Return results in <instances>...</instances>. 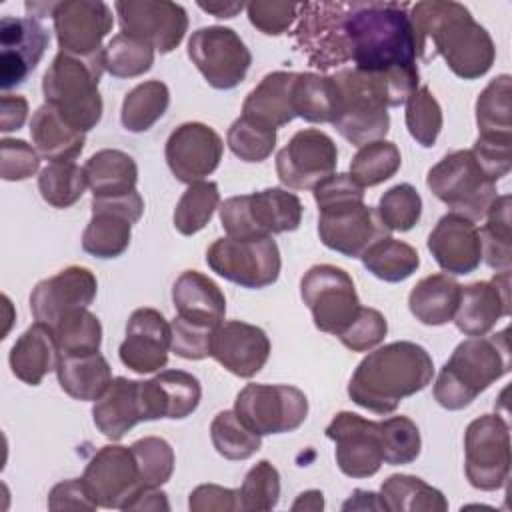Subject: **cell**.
Returning <instances> with one entry per match:
<instances>
[{
    "instance_id": "obj_1",
    "label": "cell",
    "mask_w": 512,
    "mask_h": 512,
    "mask_svg": "<svg viewBox=\"0 0 512 512\" xmlns=\"http://www.w3.org/2000/svg\"><path fill=\"white\" fill-rule=\"evenodd\" d=\"M400 2H304L294 42L320 72L344 64L366 74L420 76L416 40Z\"/></svg>"
},
{
    "instance_id": "obj_2",
    "label": "cell",
    "mask_w": 512,
    "mask_h": 512,
    "mask_svg": "<svg viewBox=\"0 0 512 512\" xmlns=\"http://www.w3.org/2000/svg\"><path fill=\"white\" fill-rule=\"evenodd\" d=\"M408 16L420 60L428 62L442 56L446 66L464 80H476L492 68L494 42L464 4L452 0L416 2L410 4Z\"/></svg>"
},
{
    "instance_id": "obj_3",
    "label": "cell",
    "mask_w": 512,
    "mask_h": 512,
    "mask_svg": "<svg viewBox=\"0 0 512 512\" xmlns=\"http://www.w3.org/2000/svg\"><path fill=\"white\" fill-rule=\"evenodd\" d=\"M434 376L432 356L424 346L408 340L384 344L356 366L348 396L374 414H390L398 404L424 390Z\"/></svg>"
},
{
    "instance_id": "obj_4",
    "label": "cell",
    "mask_w": 512,
    "mask_h": 512,
    "mask_svg": "<svg viewBox=\"0 0 512 512\" xmlns=\"http://www.w3.org/2000/svg\"><path fill=\"white\" fill-rule=\"evenodd\" d=\"M318 236L342 256L360 258L374 242L390 236L376 210L364 204V188L350 174H332L314 186Z\"/></svg>"
},
{
    "instance_id": "obj_5",
    "label": "cell",
    "mask_w": 512,
    "mask_h": 512,
    "mask_svg": "<svg viewBox=\"0 0 512 512\" xmlns=\"http://www.w3.org/2000/svg\"><path fill=\"white\" fill-rule=\"evenodd\" d=\"M510 372L508 330L462 340L434 382V400L446 410L470 406L480 392Z\"/></svg>"
},
{
    "instance_id": "obj_6",
    "label": "cell",
    "mask_w": 512,
    "mask_h": 512,
    "mask_svg": "<svg viewBox=\"0 0 512 512\" xmlns=\"http://www.w3.org/2000/svg\"><path fill=\"white\" fill-rule=\"evenodd\" d=\"M102 50L92 56L58 52L42 78L46 104L80 132L92 130L102 118L104 104L98 92L100 78L106 72Z\"/></svg>"
},
{
    "instance_id": "obj_7",
    "label": "cell",
    "mask_w": 512,
    "mask_h": 512,
    "mask_svg": "<svg viewBox=\"0 0 512 512\" xmlns=\"http://www.w3.org/2000/svg\"><path fill=\"white\" fill-rule=\"evenodd\" d=\"M220 222L234 240H260L298 230L302 202L284 188H266L252 194L226 198L220 206Z\"/></svg>"
},
{
    "instance_id": "obj_8",
    "label": "cell",
    "mask_w": 512,
    "mask_h": 512,
    "mask_svg": "<svg viewBox=\"0 0 512 512\" xmlns=\"http://www.w3.org/2000/svg\"><path fill=\"white\" fill-rule=\"evenodd\" d=\"M426 186L450 212L482 220L494 202L496 182L472 150H454L428 170Z\"/></svg>"
},
{
    "instance_id": "obj_9",
    "label": "cell",
    "mask_w": 512,
    "mask_h": 512,
    "mask_svg": "<svg viewBox=\"0 0 512 512\" xmlns=\"http://www.w3.org/2000/svg\"><path fill=\"white\" fill-rule=\"evenodd\" d=\"M234 412L258 436L284 434L304 424L308 398L288 384H246L234 400Z\"/></svg>"
},
{
    "instance_id": "obj_10",
    "label": "cell",
    "mask_w": 512,
    "mask_h": 512,
    "mask_svg": "<svg viewBox=\"0 0 512 512\" xmlns=\"http://www.w3.org/2000/svg\"><path fill=\"white\" fill-rule=\"evenodd\" d=\"M300 296L320 332L338 336L360 312L350 274L332 264H316L300 280Z\"/></svg>"
},
{
    "instance_id": "obj_11",
    "label": "cell",
    "mask_w": 512,
    "mask_h": 512,
    "mask_svg": "<svg viewBox=\"0 0 512 512\" xmlns=\"http://www.w3.org/2000/svg\"><path fill=\"white\" fill-rule=\"evenodd\" d=\"M206 264L212 272L242 288H266L280 276L282 260L272 236L260 240L218 238L206 250Z\"/></svg>"
},
{
    "instance_id": "obj_12",
    "label": "cell",
    "mask_w": 512,
    "mask_h": 512,
    "mask_svg": "<svg viewBox=\"0 0 512 512\" xmlns=\"http://www.w3.org/2000/svg\"><path fill=\"white\" fill-rule=\"evenodd\" d=\"M464 468L470 486L492 492L510 474V428L500 414L472 420L464 432Z\"/></svg>"
},
{
    "instance_id": "obj_13",
    "label": "cell",
    "mask_w": 512,
    "mask_h": 512,
    "mask_svg": "<svg viewBox=\"0 0 512 512\" xmlns=\"http://www.w3.org/2000/svg\"><path fill=\"white\" fill-rule=\"evenodd\" d=\"M188 58L216 90L236 88L252 64V54L244 40L226 26H204L192 32Z\"/></svg>"
},
{
    "instance_id": "obj_14",
    "label": "cell",
    "mask_w": 512,
    "mask_h": 512,
    "mask_svg": "<svg viewBox=\"0 0 512 512\" xmlns=\"http://www.w3.org/2000/svg\"><path fill=\"white\" fill-rule=\"evenodd\" d=\"M92 218L82 234V250L94 258H118L130 246L132 224L144 212L138 190L110 198H92Z\"/></svg>"
},
{
    "instance_id": "obj_15",
    "label": "cell",
    "mask_w": 512,
    "mask_h": 512,
    "mask_svg": "<svg viewBox=\"0 0 512 512\" xmlns=\"http://www.w3.org/2000/svg\"><path fill=\"white\" fill-rule=\"evenodd\" d=\"M338 148L334 140L316 128L298 130L276 154L278 180L290 190H314L334 174Z\"/></svg>"
},
{
    "instance_id": "obj_16",
    "label": "cell",
    "mask_w": 512,
    "mask_h": 512,
    "mask_svg": "<svg viewBox=\"0 0 512 512\" xmlns=\"http://www.w3.org/2000/svg\"><path fill=\"white\" fill-rule=\"evenodd\" d=\"M120 30L160 54L172 52L186 36V10L168 0H120L114 4Z\"/></svg>"
},
{
    "instance_id": "obj_17",
    "label": "cell",
    "mask_w": 512,
    "mask_h": 512,
    "mask_svg": "<svg viewBox=\"0 0 512 512\" xmlns=\"http://www.w3.org/2000/svg\"><path fill=\"white\" fill-rule=\"evenodd\" d=\"M82 480L92 500L102 508L126 510L142 490L136 456L132 448L120 444L102 446L86 464Z\"/></svg>"
},
{
    "instance_id": "obj_18",
    "label": "cell",
    "mask_w": 512,
    "mask_h": 512,
    "mask_svg": "<svg viewBox=\"0 0 512 512\" xmlns=\"http://www.w3.org/2000/svg\"><path fill=\"white\" fill-rule=\"evenodd\" d=\"M50 18L60 52L72 56L98 54L114 26L112 8L100 0L54 2Z\"/></svg>"
},
{
    "instance_id": "obj_19",
    "label": "cell",
    "mask_w": 512,
    "mask_h": 512,
    "mask_svg": "<svg viewBox=\"0 0 512 512\" xmlns=\"http://www.w3.org/2000/svg\"><path fill=\"white\" fill-rule=\"evenodd\" d=\"M326 438L336 444V464L350 478L374 476L382 462L380 426L354 412H338L324 430Z\"/></svg>"
},
{
    "instance_id": "obj_20",
    "label": "cell",
    "mask_w": 512,
    "mask_h": 512,
    "mask_svg": "<svg viewBox=\"0 0 512 512\" xmlns=\"http://www.w3.org/2000/svg\"><path fill=\"white\" fill-rule=\"evenodd\" d=\"M50 44V32L32 16L0 20V86L4 94L26 82Z\"/></svg>"
},
{
    "instance_id": "obj_21",
    "label": "cell",
    "mask_w": 512,
    "mask_h": 512,
    "mask_svg": "<svg viewBox=\"0 0 512 512\" xmlns=\"http://www.w3.org/2000/svg\"><path fill=\"white\" fill-rule=\"evenodd\" d=\"M224 144L214 128L202 122H184L166 140L164 156L170 172L184 184L210 176L222 160Z\"/></svg>"
},
{
    "instance_id": "obj_22",
    "label": "cell",
    "mask_w": 512,
    "mask_h": 512,
    "mask_svg": "<svg viewBox=\"0 0 512 512\" xmlns=\"http://www.w3.org/2000/svg\"><path fill=\"white\" fill-rule=\"evenodd\" d=\"M98 292L92 270L84 266H68L50 278L40 280L30 294V310L36 322L50 328L68 312L88 308Z\"/></svg>"
},
{
    "instance_id": "obj_23",
    "label": "cell",
    "mask_w": 512,
    "mask_h": 512,
    "mask_svg": "<svg viewBox=\"0 0 512 512\" xmlns=\"http://www.w3.org/2000/svg\"><path fill=\"white\" fill-rule=\"evenodd\" d=\"M172 328L156 308H138L126 322V338L118 348L120 362L136 374H150L166 366Z\"/></svg>"
},
{
    "instance_id": "obj_24",
    "label": "cell",
    "mask_w": 512,
    "mask_h": 512,
    "mask_svg": "<svg viewBox=\"0 0 512 512\" xmlns=\"http://www.w3.org/2000/svg\"><path fill=\"white\" fill-rule=\"evenodd\" d=\"M510 314V270L496 272L490 280L460 288L454 314L456 328L466 336H486L500 318Z\"/></svg>"
},
{
    "instance_id": "obj_25",
    "label": "cell",
    "mask_w": 512,
    "mask_h": 512,
    "mask_svg": "<svg viewBox=\"0 0 512 512\" xmlns=\"http://www.w3.org/2000/svg\"><path fill=\"white\" fill-rule=\"evenodd\" d=\"M210 356L234 376L252 378L268 362L270 340L254 324L228 320L214 330Z\"/></svg>"
},
{
    "instance_id": "obj_26",
    "label": "cell",
    "mask_w": 512,
    "mask_h": 512,
    "mask_svg": "<svg viewBox=\"0 0 512 512\" xmlns=\"http://www.w3.org/2000/svg\"><path fill=\"white\" fill-rule=\"evenodd\" d=\"M428 250L448 274H470L480 266L482 242L476 224L460 214H444L428 234Z\"/></svg>"
},
{
    "instance_id": "obj_27",
    "label": "cell",
    "mask_w": 512,
    "mask_h": 512,
    "mask_svg": "<svg viewBox=\"0 0 512 512\" xmlns=\"http://www.w3.org/2000/svg\"><path fill=\"white\" fill-rule=\"evenodd\" d=\"M200 398L198 378L184 370H162L154 378L140 382L144 420H182L198 408Z\"/></svg>"
},
{
    "instance_id": "obj_28",
    "label": "cell",
    "mask_w": 512,
    "mask_h": 512,
    "mask_svg": "<svg viewBox=\"0 0 512 512\" xmlns=\"http://www.w3.org/2000/svg\"><path fill=\"white\" fill-rule=\"evenodd\" d=\"M92 420L110 440H120L138 422H144L140 382L124 376L112 378L108 390L94 402Z\"/></svg>"
},
{
    "instance_id": "obj_29",
    "label": "cell",
    "mask_w": 512,
    "mask_h": 512,
    "mask_svg": "<svg viewBox=\"0 0 512 512\" xmlns=\"http://www.w3.org/2000/svg\"><path fill=\"white\" fill-rule=\"evenodd\" d=\"M172 302L178 316L208 326H220L226 314V298L220 286L198 270H184L172 286Z\"/></svg>"
},
{
    "instance_id": "obj_30",
    "label": "cell",
    "mask_w": 512,
    "mask_h": 512,
    "mask_svg": "<svg viewBox=\"0 0 512 512\" xmlns=\"http://www.w3.org/2000/svg\"><path fill=\"white\" fill-rule=\"evenodd\" d=\"M296 74L298 72L286 70L266 74L260 84L246 96L242 104V116L274 130L290 124L296 118L292 106V88Z\"/></svg>"
},
{
    "instance_id": "obj_31",
    "label": "cell",
    "mask_w": 512,
    "mask_h": 512,
    "mask_svg": "<svg viewBox=\"0 0 512 512\" xmlns=\"http://www.w3.org/2000/svg\"><path fill=\"white\" fill-rule=\"evenodd\" d=\"M60 352L48 324L34 322L10 348L12 374L28 386H38L44 376L56 370Z\"/></svg>"
},
{
    "instance_id": "obj_32",
    "label": "cell",
    "mask_w": 512,
    "mask_h": 512,
    "mask_svg": "<svg viewBox=\"0 0 512 512\" xmlns=\"http://www.w3.org/2000/svg\"><path fill=\"white\" fill-rule=\"evenodd\" d=\"M32 144L50 162H72L84 150V132L72 128L50 104L36 108L30 120Z\"/></svg>"
},
{
    "instance_id": "obj_33",
    "label": "cell",
    "mask_w": 512,
    "mask_h": 512,
    "mask_svg": "<svg viewBox=\"0 0 512 512\" xmlns=\"http://www.w3.org/2000/svg\"><path fill=\"white\" fill-rule=\"evenodd\" d=\"M60 388L74 400H98L112 382L108 360L100 352L92 354H62L56 364Z\"/></svg>"
},
{
    "instance_id": "obj_34",
    "label": "cell",
    "mask_w": 512,
    "mask_h": 512,
    "mask_svg": "<svg viewBox=\"0 0 512 512\" xmlns=\"http://www.w3.org/2000/svg\"><path fill=\"white\" fill-rule=\"evenodd\" d=\"M82 168L94 198H110L136 190L138 166L134 158L122 150H98Z\"/></svg>"
},
{
    "instance_id": "obj_35",
    "label": "cell",
    "mask_w": 512,
    "mask_h": 512,
    "mask_svg": "<svg viewBox=\"0 0 512 512\" xmlns=\"http://www.w3.org/2000/svg\"><path fill=\"white\" fill-rule=\"evenodd\" d=\"M460 288L462 286L448 274H430L410 290L408 308L418 322L442 326L456 314Z\"/></svg>"
},
{
    "instance_id": "obj_36",
    "label": "cell",
    "mask_w": 512,
    "mask_h": 512,
    "mask_svg": "<svg viewBox=\"0 0 512 512\" xmlns=\"http://www.w3.org/2000/svg\"><path fill=\"white\" fill-rule=\"evenodd\" d=\"M294 114L312 124L332 122L338 108V88L332 76L298 72L292 88Z\"/></svg>"
},
{
    "instance_id": "obj_37",
    "label": "cell",
    "mask_w": 512,
    "mask_h": 512,
    "mask_svg": "<svg viewBox=\"0 0 512 512\" xmlns=\"http://www.w3.org/2000/svg\"><path fill=\"white\" fill-rule=\"evenodd\" d=\"M380 498L390 512H444V494L412 474H392L382 482Z\"/></svg>"
},
{
    "instance_id": "obj_38",
    "label": "cell",
    "mask_w": 512,
    "mask_h": 512,
    "mask_svg": "<svg viewBox=\"0 0 512 512\" xmlns=\"http://www.w3.org/2000/svg\"><path fill=\"white\" fill-rule=\"evenodd\" d=\"M512 88L510 76L500 74L488 82L476 100L478 136L490 140H512Z\"/></svg>"
},
{
    "instance_id": "obj_39",
    "label": "cell",
    "mask_w": 512,
    "mask_h": 512,
    "mask_svg": "<svg viewBox=\"0 0 512 512\" xmlns=\"http://www.w3.org/2000/svg\"><path fill=\"white\" fill-rule=\"evenodd\" d=\"M170 90L160 80H146L134 86L122 100L120 120L128 132L150 130L168 110Z\"/></svg>"
},
{
    "instance_id": "obj_40",
    "label": "cell",
    "mask_w": 512,
    "mask_h": 512,
    "mask_svg": "<svg viewBox=\"0 0 512 512\" xmlns=\"http://www.w3.org/2000/svg\"><path fill=\"white\" fill-rule=\"evenodd\" d=\"M360 258L364 268L384 282H402L410 278L420 266L416 248L392 236L374 242Z\"/></svg>"
},
{
    "instance_id": "obj_41",
    "label": "cell",
    "mask_w": 512,
    "mask_h": 512,
    "mask_svg": "<svg viewBox=\"0 0 512 512\" xmlns=\"http://www.w3.org/2000/svg\"><path fill=\"white\" fill-rule=\"evenodd\" d=\"M486 224L480 232L484 262L502 272L512 264V230H510V196H496L486 212Z\"/></svg>"
},
{
    "instance_id": "obj_42",
    "label": "cell",
    "mask_w": 512,
    "mask_h": 512,
    "mask_svg": "<svg viewBox=\"0 0 512 512\" xmlns=\"http://www.w3.org/2000/svg\"><path fill=\"white\" fill-rule=\"evenodd\" d=\"M52 332L60 356L92 354L98 352L102 344V324L88 308L68 312L52 326Z\"/></svg>"
},
{
    "instance_id": "obj_43",
    "label": "cell",
    "mask_w": 512,
    "mask_h": 512,
    "mask_svg": "<svg viewBox=\"0 0 512 512\" xmlns=\"http://www.w3.org/2000/svg\"><path fill=\"white\" fill-rule=\"evenodd\" d=\"M402 164L400 150L390 140H376L368 142L358 148L350 162V176L362 186H378L390 180Z\"/></svg>"
},
{
    "instance_id": "obj_44",
    "label": "cell",
    "mask_w": 512,
    "mask_h": 512,
    "mask_svg": "<svg viewBox=\"0 0 512 512\" xmlns=\"http://www.w3.org/2000/svg\"><path fill=\"white\" fill-rule=\"evenodd\" d=\"M218 206L220 192L216 182H192L174 208V228L182 236H192L212 220Z\"/></svg>"
},
{
    "instance_id": "obj_45",
    "label": "cell",
    "mask_w": 512,
    "mask_h": 512,
    "mask_svg": "<svg viewBox=\"0 0 512 512\" xmlns=\"http://www.w3.org/2000/svg\"><path fill=\"white\" fill-rule=\"evenodd\" d=\"M86 188L84 168L76 162H50L38 176L40 196L54 208H70L82 198Z\"/></svg>"
},
{
    "instance_id": "obj_46",
    "label": "cell",
    "mask_w": 512,
    "mask_h": 512,
    "mask_svg": "<svg viewBox=\"0 0 512 512\" xmlns=\"http://www.w3.org/2000/svg\"><path fill=\"white\" fill-rule=\"evenodd\" d=\"M210 438L216 452L226 460H248L262 446V436L244 426L234 410H222L214 416Z\"/></svg>"
},
{
    "instance_id": "obj_47",
    "label": "cell",
    "mask_w": 512,
    "mask_h": 512,
    "mask_svg": "<svg viewBox=\"0 0 512 512\" xmlns=\"http://www.w3.org/2000/svg\"><path fill=\"white\" fill-rule=\"evenodd\" d=\"M104 70L114 78H136L154 64V48L126 34H116L102 50Z\"/></svg>"
},
{
    "instance_id": "obj_48",
    "label": "cell",
    "mask_w": 512,
    "mask_h": 512,
    "mask_svg": "<svg viewBox=\"0 0 512 512\" xmlns=\"http://www.w3.org/2000/svg\"><path fill=\"white\" fill-rule=\"evenodd\" d=\"M376 214L390 232H408L422 216V198L412 184H396L380 196Z\"/></svg>"
},
{
    "instance_id": "obj_49",
    "label": "cell",
    "mask_w": 512,
    "mask_h": 512,
    "mask_svg": "<svg viewBox=\"0 0 512 512\" xmlns=\"http://www.w3.org/2000/svg\"><path fill=\"white\" fill-rule=\"evenodd\" d=\"M406 104V128L424 148H432L442 130V108L428 86L416 88Z\"/></svg>"
},
{
    "instance_id": "obj_50",
    "label": "cell",
    "mask_w": 512,
    "mask_h": 512,
    "mask_svg": "<svg viewBox=\"0 0 512 512\" xmlns=\"http://www.w3.org/2000/svg\"><path fill=\"white\" fill-rule=\"evenodd\" d=\"M226 142L236 158L244 162H262L276 146V130L240 116L228 128Z\"/></svg>"
},
{
    "instance_id": "obj_51",
    "label": "cell",
    "mask_w": 512,
    "mask_h": 512,
    "mask_svg": "<svg viewBox=\"0 0 512 512\" xmlns=\"http://www.w3.org/2000/svg\"><path fill=\"white\" fill-rule=\"evenodd\" d=\"M378 426L386 464H410L420 456V430L408 416H390L378 422Z\"/></svg>"
},
{
    "instance_id": "obj_52",
    "label": "cell",
    "mask_w": 512,
    "mask_h": 512,
    "mask_svg": "<svg viewBox=\"0 0 512 512\" xmlns=\"http://www.w3.org/2000/svg\"><path fill=\"white\" fill-rule=\"evenodd\" d=\"M136 456L142 488H160L174 472V450L158 436H146L136 440L132 446Z\"/></svg>"
},
{
    "instance_id": "obj_53",
    "label": "cell",
    "mask_w": 512,
    "mask_h": 512,
    "mask_svg": "<svg viewBox=\"0 0 512 512\" xmlns=\"http://www.w3.org/2000/svg\"><path fill=\"white\" fill-rule=\"evenodd\" d=\"M238 494H240V510L244 512L272 510L280 500L278 470L268 460H260L246 472L244 482L238 488Z\"/></svg>"
},
{
    "instance_id": "obj_54",
    "label": "cell",
    "mask_w": 512,
    "mask_h": 512,
    "mask_svg": "<svg viewBox=\"0 0 512 512\" xmlns=\"http://www.w3.org/2000/svg\"><path fill=\"white\" fill-rule=\"evenodd\" d=\"M172 328V342H170V350L184 358V360H202L210 356V348H212V336H214V326L202 324V322H194V320H186L182 316H174V320L170 322Z\"/></svg>"
},
{
    "instance_id": "obj_55",
    "label": "cell",
    "mask_w": 512,
    "mask_h": 512,
    "mask_svg": "<svg viewBox=\"0 0 512 512\" xmlns=\"http://www.w3.org/2000/svg\"><path fill=\"white\" fill-rule=\"evenodd\" d=\"M388 332V322L376 308H360L356 318L338 334L340 342L352 352H366L378 346Z\"/></svg>"
},
{
    "instance_id": "obj_56",
    "label": "cell",
    "mask_w": 512,
    "mask_h": 512,
    "mask_svg": "<svg viewBox=\"0 0 512 512\" xmlns=\"http://www.w3.org/2000/svg\"><path fill=\"white\" fill-rule=\"evenodd\" d=\"M248 20L254 28H258L266 36H280L292 28L298 20L300 4L292 2H272V0H256L246 4Z\"/></svg>"
},
{
    "instance_id": "obj_57",
    "label": "cell",
    "mask_w": 512,
    "mask_h": 512,
    "mask_svg": "<svg viewBox=\"0 0 512 512\" xmlns=\"http://www.w3.org/2000/svg\"><path fill=\"white\" fill-rule=\"evenodd\" d=\"M0 174L8 182L26 180L40 168L38 152L18 138H4L0 142Z\"/></svg>"
},
{
    "instance_id": "obj_58",
    "label": "cell",
    "mask_w": 512,
    "mask_h": 512,
    "mask_svg": "<svg viewBox=\"0 0 512 512\" xmlns=\"http://www.w3.org/2000/svg\"><path fill=\"white\" fill-rule=\"evenodd\" d=\"M188 508L192 512H234L240 510V494L218 484H200L190 492Z\"/></svg>"
},
{
    "instance_id": "obj_59",
    "label": "cell",
    "mask_w": 512,
    "mask_h": 512,
    "mask_svg": "<svg viewBox=\"0 0 512 512\" xmlns=\"http://www.w3.org/2000/svg\"><path fill=\"white\" fill-rule=\"evenodd\" d=\"M48 508L54 512H58V510H96L98 504L88 494L82 478H70L64 482H58L50 490Z\"/></svg>"
},
{
    "instance_id": "obj_60",
    "label": "cell",
    "mask_w": 512,
    "mask_h": 512,
    "mask_svg": "<svg viewBox=\"0 0 512 512\" xmlns=\"http://www.w3.org/2000/svg\"><path fill=\"white\" fill-rule=\"evenodd\" d=\"M28 116V102L18 94H4L0 100V130L12 132L22 128Z\"/></svg>"
},
{
    "instance_id": "obj_61",
    "label": "cell",
    "mask_w": 512,
    "mask_h": 512,
    "mask_svg": "<svg viewBox=\"0 0 512 512\" xmlns=\"http://www.w3.org/2000/svg\"><path fill=\"white\" fill-rule=\"evenodd\" d=\"M166 494L158 488H142L126 506V510H168Z\"/></svg>"
},
{
    "instance_id": "obj_62",
    "label": "cell",
    "mask_w": 512,
    "mask_h": 512,
    "mask_svg": "<svg viewBox=\"0 0 512 512\" xmlns=\"http://www.w3.org/2000/svg\"><path fill=\"white\" fill-rule=\"evenodd\" d=\"M366 508L386 510L380 494H374V492H368V490H360V488L354 490L352 498L348 502H344V506H342V510H366Z\"/></svg>"
},
{
    "instance_id": "obj_63",
    "label": "cell",
    "mask_w": 512,
    "mask_h": 512,
    "mask_svg": "<svg viewBox=\"0 0 512 512\" xmlns=\"http://www.w3.org/2000/svg\"><path fill=\"white\" fill-rule=\"evenodd\" d=\"M324 494L320 490H306L302 494H298L296 502L292 504V510H322L324 508Z\"/></svg>"
},
{
    "instance_id": "obj_64",
    "label": "cell",
    "mask_w": 512,
    "mask_h": 512,
    "mask_svg": "<svg viewBox=\"0 0 512 512\" xmlns=\"http://www.w3.org/2000/svg\"><path fill=\"white\" fill-rule=\"evenodd\" d=\"M198 6H200L204 12L214 14L216 18H232V16H236L240 10L246 8L244 4H238V2H224V4H204V2H198Z\"/></svg>"
}]
</instances>
